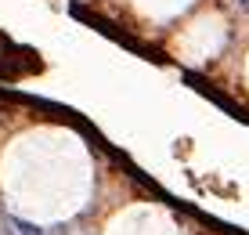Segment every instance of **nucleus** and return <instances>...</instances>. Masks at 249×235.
<instances>
[{
	"label": "nucleus",
	"instance_id": "f03ea898",
	"mask_svg": "<svg viewBox=\"0 0 249 235\" xmlns=\"http://www.w3.org/2000/svg\"><path fill=\"white\" fill-rule=\"evenodd\" d=\"M235 4V11H242V15H249V0H231Z\"/></svg>",
	"mask_w": 249,
	"mask_h": 235
},
{
	"label": "nucleus",
	"instance_id": "f257e3e1",
	"mask_svg": "<svg viewBox=\"0 0 249 235\" xmlns=\"http://www.w3.org/2000/svg\"><path fill=\"white\" fill-rule=\"evenodd\" d=\"M11 228L18 235H44V228H36L33 221H22V217H11Z\"/></svg>",
	"mask_w": 249,
	"mask_h": 235
},
{
	"label": "nucleus",
	"instance_id": "7ed1b4c3",
	"mask_svg": "<svg viewBox=\"0 0 249 235\" xmlns=\"http://www.w3.org/2000/svg\"><path fill=\"white\" fill-rule=\"evenodd\" d=\"M44 235H69L65 228H51V232H44Z\"/></svg>",
	"mask_w": 249,
	"mask_h": 235
}]
</instances>
